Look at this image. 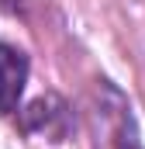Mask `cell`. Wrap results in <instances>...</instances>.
<instances>
[{
	"instance_id": "3957f363",
	"label": "cell",
	"mask_w": 145,
	"mask_h": 149,
	"mask_svg": "<svg viewBox=\"0 0 145 149\" xmlns=\"http://www.w3.org/2000/svg\"><path fill=\"white\" fill-rule=\"evenodd\" d=\"M0 3H10V0H0Z\"/></svg>"
},
{
	"instance_id": "6da1fadb",
	"label": "cell",
	"mask_w": 145,
	"mask_h": 149,
	"mask_svg": "<svg viewBox=\"0 0 145 149\" xmlns=\"http://www.w3.org/2000/svg\"><path fill=\"white\" fill-rule=\"evenodd\" d=\"M28 83V56L7 42H0V118L17 111Z\"/></svg>"
},
{
	"instance_id": "7a4b0ae2",
	"label": "cell",
	"mask_w": 145,
	"mask_h": 149,
	"mask_svg": "<svg viewBox=\"0 0 145 149\" xmlns=\"http://www.w3.org/2000/svg\"><path fill=\"white\" fill-rule=\"evenodd\" d=\"M121 149H138V142H128V146H121Z\"/></svg>"
}]
</instances>
